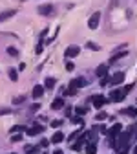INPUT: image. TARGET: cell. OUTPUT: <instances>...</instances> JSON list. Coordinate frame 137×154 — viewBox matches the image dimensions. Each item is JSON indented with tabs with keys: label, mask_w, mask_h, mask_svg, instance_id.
<instances>
[{
	"label": "cell",
	"mask_w": 137,
	"mask_h": 154,
	"mask_svg": "<svg viewBox=\"0 0 137 154\" xmlns=\"http://www.w3.org/2000/svg\"><path fill=\"white\" fill-rule=\"evenodd\" d=\"M86 48H90V50H93V51H99V50H101V46H97V44H95V42H91V41H90V42H86Z\"/></svg>",
	"instance_id": "cell-25"
},
{
	"label": "cell",
	"mask_w": 137,
	"mask_h": 154,
	"mask_svg": "<svg viewBox=\"0 0 137 154\" xmlns=\"http://www.w3.org/2000/svg\"><path fill=\"white\" fill-rule=\"evenodd\" d=\"M7 73H9V79H11V81H16V79H18V72H16L15 68H9Z\"/></svg>",
	"instance_id": "cell-21"
},
{
	"label": "cell",
	"mask_w": 137,
	"mask_h": 154,
	"mask_svg": "<svg viewBox=\"0 0 137 154\" xmlns=\"http://www.w3.org/2000/svg\"><path fill=\"white\" fill-rule=\"evenodd\" d=\"M132 90H133V83H132V85H126V86L123 88V92H124V94H128V92H132Z\"/></svg>",
	"instance_id": "cell-35"
},
{
	"label": "cell",
	"mask_w": 137,
	"mask_h": 154,
	"mask_svg": "<svg viewBox=\"0 0 137 154\" xmlns=\"http://www.w3.org/2000/svg\"><path fill=\"white\" fill-rule=\"evenodd\" d=\"M61 125H62V121H61V119H53V121H51V127H53V128H58Z\"/></svg>",
	"instance_id": "cell-33"
},
{
	"label": "cell",
	"mask_w": 137,
	"mask_h": 154,
	"mask_svg": "<svg viewBox=\"0 0 137 154\" xmlns=\"http://www.w3.org/2000/svg\"><path fill=\"white\" fill-rule=\"evenodd\" d=\"M26 99H28L26 95H18V97H13V105H22Z\"/></svg>",
	"instance_id": "cell-23"
},
{
	"label": "cell",
	"mask_w": 137,
	"mask_h": 154,
	"mask_svg": "<svg viewBox=\"0 0 137 154\" xmlns=\"http://www.w3.org/2000/svg\"><path fill=\"white\" fill-rule=\"evenodd\" d=\"M7 55L16 57V55H18V50H16V48H13V46H9V48H7Z\"/></svg>",
	"instance_id": "cell-29"
},
{
	"label": "cell",
	"mask_w": 137,
	"mask_h": 154,
	"mask_svg": "<svg viewBox=\"0 0 137 154\" xmlns=\"http://www.w3.org/2000/svg\"><path fill=\"white\" fill-rule=\"evenodd\" d=\"M88 101H90V103H91L95 108H103V106L108 103V99L104 97V95H91V97H90Z\"/></svg>",
	"instance_id": "cell-3"
},
{
	"label": "cell",
	"mask_w": 137,
	"mask_h": 154,
	"mask_svg": "<svg viewBox=\"0 0 137 154\" xmlns=\"http://www.w3.org/2000/svg\"><path fill=\"white\" fill-rule=\"evenodd\" d=\"M64 106V99L62 97H55L53 103H51V110H58V108H62Z\"/></svg>",
	"instance_id": "cell-14"
},
{
	"label": "cell",
	"mask_w": 137,
	"mask_h": 154,
	"mask_svg": "<svg viewBox=\"0 0 137 154\" xmlns=\"http://www.w3.org/2000/svg\"><path fill=\"white\" fill-rule=\"evenodd\" d=\"M75 114H77V116H86V114H88V108H86V106H77V108H75Z\"/></svg>",
	"instance_id": "cell-22"
},
{
	"label": "cell",
	"mask_w": 137,
	"mask_h": 154,
	"mask_svg": "<svg viewBox=\"0 0 137 154\" xmlns=\"http://www.w3.org/2000/svg\"><path fill=\"white\" fill-rule=\"evenodd\" d=\"M13 110L11 108H0V116H6V114H11Z\"/></svg>",
	"instance_id": "cell-36"
},
{
	"label": "cell",
	"mask_w": 137,
	"mask_h": 154,
	"mask_svg": "<svg viewBox=\"0 0 137 154\" xmlns=\"http://www.w3.org/2000/svg\"><path fill=\"white\" fill-rule=\"evenodd\" d=\"M38 108H40V105H38V103H35V105H31V106H29V112H37Z\"/></svg>",
	"instance_id": "cell-37"
},
{
	"label": "cell",
	"mask_w": 137,
	"mask_h": 154,
	"mask_svg": "<svg viewBox=\"0 0 137 154\" xmlns=\"http://www.w3.org/2000/svg\"><path fill=\"white\" fill-rule=\"evenodd\" d=\"M71 123H75V125H82V116H73V118H71Z\"/></svg>",
	"instance_id": "cell-28"
},
{
	"label": "cell",
	"mask_w": 137,
	"mask_h": 154,
	"mask_svg": "<svg viewBox=\"0 0 137 154\" xmlns=\"http://www.w3.org/2000/svg\"><path fill=\"white\" fill-rule=\"evenodd\" d=\"M73 68H75V64H73L71 61H68V63H66V70H68V72H73Z\"/></svg>",
	"instance_id": "cell-34"
},
{
	"label": "cell",
	"mask_w": 137,
	"mask_h": 154,
	"mask_svg": "<svg viewBox=\"0 0 137 154\" xmlns=\"http://www.w3.org/2000/svg\"><path fill=\"white\" fill-rule=\"evenodd\" d=\"M26 128L28 127H24V125H15V127H11V134H18V132H26Z\"/></svg>",
	"instance_id": "cell-18"
},
{
	"label": "cell",
	"mask_w": 137,
	"mask_h": 154,
	"mask_svg": "<svg viewBox=\"0 0 137 154\" xmlns=\"http://www.w3.org/2000/svg\"><path fill=\"white\" fill-rule=\"evenodd\" d=\"M44 92H46L44 85H35L33 90H31V97H33V99H40L42 95H44Z\"/></svg>",
	"instance_id": "cell-7"
},
{
	"label": "cell",
	"mask_w": 137,
	"mask_h": 154,
	"mask_svg": "<svg viewBox=\"0 0 137 154\" xmlns=\"http://www.w3.org/2000/svg\"><path fill=\"white\" fill-rule=\"evenodd\" d=\"M49 141H51V143H55V145H58L61 141H64V134H62L61 130H57L53 136H51V140H49Z\"/></svg>",
	"instance_id": "cell-12"
},
{
	"label": "cell",
	"mask_w": 137,
	"mask_h": 154,
	"mask_svg": "<svg viewBox=\"0 0 137 154\" xmlns=\"http://www.w3.org/2000/svg\"><path fill=\"white\" fill-rule=\"evenodd\" d=\"M42 154H48V152H42Z\"/></svg>",
	"instance_id": "cell-43"
},
{
	"label": "cell",
	"mask_w": 137,
	"mask_h": 154,
	"mask_svg": "<svg viewBox=\"0 0 137 154\" xmlns=\"http://www.w3.org/2000/svg\"><path fill=\"white\" fill-rule=\"evenodd\" d=\"M99 22H101V11H95L90 17V20H88V28L90 29H97L99 28Z\"/></svg>",
	"instance_id": "cell-4"
},
{
	"label": "cell",
	"mask_w": 137,
	"mask_h": 154,
	"mask_svg": "<svg viewBox=\"0 0 137 154\" xmlns=\"http://www.w3.org/2000/svg\"><path fill=\"white\" fill-rule=\"evenodd\" d=\"M11 154H15V152H11Z\"/></svg>",
	"instance_id": "cell-44"
},
{
	"label": "cell",
	"mask_w": 137,
	"mask_h": 154,
	"mask_svg": "<svg viewBox=\"0 0 137 154\" xmlns=\"http://www.w3.org/2000/svg\"><path fill=\"white\" fill-rule=\"evenodd\" d=\"M123 114H126V116H133V118H135V116H137V108H135V106H128V108L123 110Z\"/></svg>",
	"instance_id": "cell-19"
},
{
	"label": "cell",
	"mask_w": 137,
	"mask_h": 154,
	"mask_svg": "<svg viewBox=\"0 0 137 154\" xmlns=\"http://www.w3.org/2000/svg\"><path fill=\"white\" fill-rule=\"evenodd\" d=\"M108 64H99L97 66V70H95V73H97V77H104V75H108Z\"/></svg>",
	"instance_id": "cell-13"
},
{
	"label": "cell",
	"mask_w": 137,
	"mask_h": 154,
	"mask_svg": "<svg viewBox=\"0 0 137 154\" xmlns=\"http://www.w3.org/2000/svg\"><path fill=\"white\" fill-rule=\"evenodd\" d=\"M38 149L40 147H35V145H28L24 150H26V154H35V152H38Z\"/></svg>",
	"instance_id": "cell-20"
},
{
	"label": "cell",
	"mask_w": 137,
	"mask_h": 154,
	"mask_svg": "<svg viewBox=\"0 0 137 154\" xmlns=\"http://www.w3.org/2000/svg\"><path fill=\"white\" fill-rule=\"evenodd\" d=\"M121 130H123V125H121V123H115L112 128H108V130H106V136L110 138L112 147H113V141H115V138H117V136H119V132H121Z\"/></svg>",
	"instance_id": "cell-1"
},
{
	"label": "cell",
	"mask_w": 137,
	"mask_h": 154,
	"mask_svg": "<svg viewBox=\"0 0 137 154\" xmlns=\"http://www.w3.org/2000/svg\"><path fill=\"white\" fill-rule=\"evenodd\" d=\"M40 132H44V125H33V127H28L26 128L28 136H38Z\"/></svg>",
	"instance_id": "cell-9"
},
{
	"label": "cell",
	"mask_w": 137,
	"mask_h": 154,
	"mask_svg": "<svg viewBox=\"0 0 137 154\" xmlns=\"http://www.w3.org/2000/svg\"><path fill=\"white\" fill-rule=\"evenodd\" d=\"M124 97H126V94H124L121 88H113V90L110 92V97H108V99H110L112 103H121Z\"/></svg>",
	"instance_id": "cell-2"
},
{
	"label": "cell",
	"mask_w": 137,
	"mask_h": 154,
	"mask_svg": "<svg viewBox=\"0 0 137 154\" xmlns=\"http://www.w3.org/2000/svg\"><path fill=\"white\" fill-rule=\"evenodd\" d=\"M97 130H101V132H103V134H106V130H108V128H106V127H104V125H99V127H97Z\"/></svg>",
	"instance_id": "cell-39"
},
{
	"label": "cell",
	"mask_w": 137,
	"mask_h": 154,
	"mask_svg": "<svg viewBox=\"0 0 137 154\" xmlns=\"http://www.w3.org/2000/svg\"><path fill=\"white\" fill-rule=\"evenodd\" d=\"M84 143L82 141H79V140H77L75 143H71V150H81V147H82Z\"/></svg>",
	"instance_id": "cell-26"
},
{
	"label": "cell",
	"mask_w": 137,
	"mask_h": 154,
	"mask_svg": "<svg viewBox=\"0 0 137 154\" xmlns=\"http://www.w3.org/2000/svg\"><path fill=\"white\" fill-rule=\"evenodd\" d=\"M42 50H44V42L40 41V42L37 44V48H35V53H42Z\"/></svg>",
	"instance_id": "cell-30"
},
{
	"label": "cell",
	"mask_w": 137,
	"mask_h": 154,
	"mask_svg": "<svg viewBox=\"0 0 137 154\" xmlns=\"http://www.w3.org/2000/svg\"><path fill=\"white\" fill-rule=\"evenodd\" d=\"M126 55H128V51H121V53H115V55H112V59H110V64H113L115 61L123 59V57H126Z\"/></svg>",
	"instance_id": "cell-17"
},
{
	"label": "cell",
	"mask_w": 137,
	"mask_h": 154,
	"mask_svg": "<svg viewBox=\"0 0 137 154\" xmlns=\"http://www.w3.org/2000/svg\"><path fill=\"white\" fill-rule=\"evenodd\" d=\"M20 2H26V0H20Z\"/></svg>",
	"instance_id": "cell-42"
},
{
	"label": "cell",
	"mask_w": 137,
	"mask_h": 154,
	"mask_svg": "<svg viewBox=\"0 0 137 154\" xmlns=\"http://www.w3.org/2000/svg\"><path fill=\"white\" fill-rule=\"evenodd\" d=\"M49 143H51L49 140H42V141H40V145H38V147H44V149H46V147H48Z\"/></svg>",
	"instance_id": "cell-38"
},
{
	"label": "cell",
	"mask_w": 137,
	"mask_h": 154,
	"mask_svg": "<svg viewBox=\"0 0 137 154\" xmlns=\"http://www.w3.org/2000/svg\"><path fill=\"white\" fill-rule=\"evenodd\" d=\"M38 15H42V17H51L55 13V8L51 4H42V6H38Z\"/></svg>",
	"instance_id": "cell-5"
},
{
	"label": "cell",
	"mask_w": 137,
	"mask_h": 154,
	"mask_svg": "<svg viewBox=\"0 0 137 154\" xmlns=\"http://www.w3.org/2000/svg\"><path fill=\"white\" fill-rule=\"evenodd\" d=\"M86 85H88V81L84 79V77H77V79H73V81L70 83V88L79 90V88H82V86H86Z\"/></svg>",
	"instance_id": "cell-8"
},
{
	"label": "cell",
	"mask_w": 137,
	"mask_h": 154,
	"mask_svg": "<svg viewBox=\"0 0 137 154\" xmlns=\"http://www.w3.org/2000/svg\"><path fill=\"white\" fill-rule=\"evenodd\" d=\"M53 154H62V150H61V149H57V150H55Z\"/></svg>",
	"instance_id": "cell-40"
},
{
	"label": "cell",
	"mask_w": 137,
	"mask_h": 154,
	"mask_svg": "<svg viewBox=\"0 0 137 154\" xmlns=\"http://www.w3.org/2000/svg\"><path fill=\"white\" fill-rule=\"evenodd\" d=\"M133 154H137V145H135V147H133Z\"/></svg>",
	"instance_id": "cell-41"
},
{
	"label": "cell",
	"mask_w": 137,
	"mask_h": 154,
	"mask_svg": "<svg viewBox=\"0 0 137 154\" xmlns=\"http://www.w3.org/2000/svg\"><path fill=\"white\" fill-rule=\"evenodd\" d=\"M99 83H101V86H106V85L110 83V77H108V75H104V77H101V81H99Z\"/></svg>",
	"instance_id": "cell-31"
},
{
	"label": "cell",
	"mask_w": 137,
	"mask_h": 154,
	"mask_svg": "<svg viewBox=\"0 0 137 154\" xmlns=\"http://www.w3.org/2000/svg\"><path fill=\"white\" fill-rule=\"evenodd\" d=\"M55 85H57V79H55V77H46V81H44V88H46V90L55 88Z\"/></svg>",
	"instance_id": "cell-15"
},
{
	"label": "cell",
	"mask_w": 137,
	"mask_h": 154,
	"mask_svg": "<svg viewBox=\"0 0 137 154\" xmlns=\"http://www.w3.org/2000/svg\"><path fill=\"white\" fill-rule=\"evenodd\" d=\"M20 140H22V136H20V134H11V141H13V143L20 141Z\"/></svg>",
	"instance_id": "cell-32"
},
{
	"label": "cell",
	"mask_w": 137,
	"mask_h": 154,
	"mask_svg": "<svg viewBox=\"0 0 137 154\" xmlns=\"http://www.w3.org/2000/svg\"><path fill=\"white\" fill-rule=\"evenodd\" d=\"M79 136H81V130H75V132H71V136L68 138V141H70V143H73V140H77Z\"/></svg>",
	"instance_id": "cell-24"
},
{
	"label": "cell",
	"mask_w": 137,
	"mask_h": 154,
	"mask_svg": "<svg viewBox=\"0 0 137 154\" xmlns=\"http://www.w3.org/2000/svg\"><path fill=\"white\" fill-rule=\"evenodd\" d=\"M86 154H97V143H93V141H90V143H86Z\"/></svg>",
	"instance_id": "cell-16"
},
{
	"label": "cell",
	"mask_w": 137,
	"mask_h": 154,
	"mask_svg": "<svg viewBox=\"0 0 137 154\" xmlns=\"http://www.w3.org/2000/svg\"><path fill=\"white\" fill-rule=\"evenodd\" d=\"M110 83H112L113 86L123 85V83H124V72H115V73L110 77Z\"/></svg>",
	"instance_id": "cell-6"
},
{
	"label": "cell",
	"mask_w": 137,
	"mask_h": 154,
	"mask_svg": "<svg viewBox=\"0 0 137 154\" xmlns=\"http://www.w3.org/2000/svg\"><path fill=\"white\" fill-rule=\"evenodd\" d=\"M15 15H16V9H7V11H2V13H0V22L7 20V18H11V17H15Z\"/></svg>",
	"instance_id": "cell-11"
},
{
	"label": "cell",
	"mask_w": 137,
	"mask_h": 154,
	"mask_svg": "<svg viewBox=\"0 0 137 154\" xmlns=\"http://www.w3.org/2000/svg\"><path fill=\"white\" fill-rule=\"evenodd\" d=\"M79 53H81V48H79V46H75V44H73V46H68L66 51H64V55L68 57V59H73V57H77Z\"/></svg>",
	"instance_id": "cell-10"
},
{
	"label": "cell",
	"mask_w": 137,
	"mask_h": 154,
	"mask_svg": "<svg viewBox=\"0 0 137 154\" xmlns=\"http://www.w3.org/2000/svg\"><path fill=\"white\" fill-rule=\"evenodd\" d=\"M106 118H108V114H106V112H99V114L95 116V119H97V121H104Z\"/></svg>",
	"instance_id": "cell-27"
}]
</instances>
